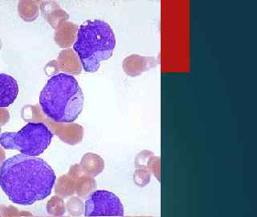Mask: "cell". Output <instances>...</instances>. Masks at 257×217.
Here are the masks:
<instances>
[{
  "mask_svg": "<svg viewBox=\"0 0 257 217\" xmlns=\"http://www.w3.org/2000/svg\"><path fill=\"white\" fill-rule=\"evenodd\" d=\"M56 174L50 165L37 157L16 155L0 167V187L8 199L19 205H32L52 193Z\"/></svg>",
  "mask_w": 257,
  "mask_h": 217,
  "instance_id": "cell-1",
  "label": "cell"
},
{
  "mask_svg": "<svg viewBox=\"0 0 257 217\" xmlns=\"http://www.w3.org/2000/svg\"><path fill=\"white\" fill-rule=\"evenodd\" d=\"M43 112L56 123L74 122L84 105V94L74 76L59 73L52 76L40 92Z\"/></svg>",
  "mask_w": 257,
  "mask_h": 217,
  "instance_id": "cell-2",
  "label": "cell"
},
{
  "mask_svg": "<svg viewBox=\"0 0 257 217\" xmlns=\"http://www.w3.org/2000/svg\"><path fill=\"white\" fill-rule=\"evenodd\" d=\"M116 38L109 24L103 20H88L80 25L73 49L85 72H95L100 62L112 56Z\"/></svg>",
  "mask_w": 257,
  "mask_h": 217,
  "instance_id": "cell-3",
  "label": "cell"
},
{
  "mask_svg": "<svg viewBox=\"0 0 257 217\" xmlns=\"http://www.w3.org/2000/svg\"><path fill=\"white\" fill-rule=\"evenodd\" d=\"M53 135L46 125L29 123L18 132H4L0 145L7 150H17L22 155L37 157L50 145Z\"/></svg>",
  "mask_w": 257,
  "mask_h": 217,
  "instance_id": "cell-4",
  "label": "cell"
},
{
  "mask_svg": "<svg viewBox=\"0 0 257 217\" xmlns=\"http://www.w3.org/2000/svg\"><path fill=\"white\" fill-rule=\"evenodd\" d=\"M87 217H121L124 215L122 203L114 193L97 190L87 198L84 204Z\"/></svg>",
  "mask_w": 257,
  "mask_h": 217,
  "instance_id": "cell-5",
  "label": "cell"
},
{
  "mask_svg": "<svg viewBox=\"0 0 257 217\" xmlns=\"http://www.w3.org/2000/svg\"><path fill=\"white\" fill-rule=\"evenodd\" d=\"M19 85L17 80L5 73H0V108L8 107L18 96Z\"/></svg>",
  "mask_w": 257,
  "mask_h": 217,
  "instance_id": "cell-6",
  "label": "cell"
},
{
  "mask_svg": "<svg viewBox=\"0 0 257 217\" xmlns=\"http://www.w3.org/2000/svg\"><path fill=\"white\" fill-rule=\"evenodd\" d=\"M155 65V60L152 57L132 55L124 59L123 69L128 76H137Z\"/></svg>",
  "mask_w": 257,
  "mask_h": 217,
  "instance_id": "cell-7",
  "label": "cell"
}]
</instances>
